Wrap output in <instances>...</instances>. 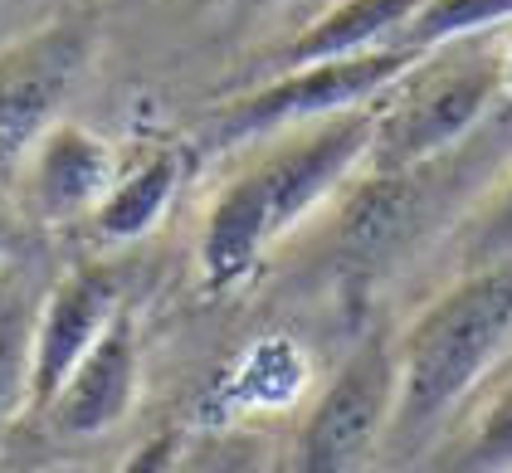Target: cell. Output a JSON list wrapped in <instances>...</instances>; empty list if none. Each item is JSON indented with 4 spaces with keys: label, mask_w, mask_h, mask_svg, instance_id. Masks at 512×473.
<instances>
[{
    "label": "cell",
    "mask_w": 512,
    "mask_h": 473,
    "mask_svg": "<svg viewBox=\"0 0 512 473\" xmlns=\"http://www.w3.org/2000/svg\"><path fill=\"white\" fill-rule=\"evenodd\" d=\"M503 259H512V176L498 186V196L488 200V210L473 225L469 239V269H488V264H503Z\"/></svg>",
    "instance_id": "7c38bea8"
},
{
    "label": "cell",
    "mask_w": 512,
    "mask_h": 473,
    "mask_svg": "<svg viewBox=\"0 0 512 473\" xmlns=\"http://www.w3.org/2000/svg\"><path fill=\"white\" fill-rule=\"evenodd\" d=\"M176 186H181V152H157V157H147L137 171L118 176L113 196L103 200V210L93 215V230L103 239H113V244L142 239L161 215H166Z\"/></svg>",
    "instance_id": "30bf717a"
},
{
    "label": "cell",
    "mask_w": 512,
    "mask_h": 473,
    "mask_svg": "<svg viewBox=\"0 0 512 473\" xmlns=\"http://www.w3.org/2000/svg\"><path fill=\"white\" fill-rule=\"evenodd\" d=\"M498 35L434 49L381 98L376 142L366 157L376 176H405L430 157H444L454 142H464L488 118V108L503 98Z\"/></svg>",
    "instance_id": "7a4b0ae2"
},
{
    "label": "cell",
    "mask_w": 512,
    "mask_h": 473,
    "mask_svg": "<svg viewBox=\"0 0 512 473\" xmlns=\"http://www.w3.org/2000/svg\"><path fill=\"white\" fill-rule=\"evenodd\" d=\"M439 473H512V381L473 415L464 439H454V449L444 454Z\"/></svg>",
    "instance_id": "8fae6325"
},
{
    "label": "cell",
    "mask_w": 512,
    "mask_h": 473,
    "mask_svg": "<svg viewBox=\"0 0 512 473\" xmlns=\"http://www.w3.org/2000/svg\"><path fill=\"white\" fill-rule=\"evenodd\" d=\"M498 44H503V93L512 98V25L498 35Z\"/></svg>",
    "instance_id": "5bb4252c"
},
{
    "label": "cell",
    "mask_w": 512,
    "mask_h": 473,
    "mask_svg": "<svg viewBox=\"0 0 512 473\" xmlns=\"http://www.w3.org/2000/svg\"><path fill=\"white\" fill-rule=\"evenodd\" d=\"M512 347V259L469 269L420 308L400 337V410L395 434L415 444L439 425Z\"/></svg>",
    "instance_id": "6da1fadb"
},
{
    "label": "cell",
    "mask_w": 512,
    "mask_h": 473,
    "mask_svg": "<svg viewBox=\"0 0 512 473\" xmlns=\"http://www.w3.org/2000/svg\"><path fill=\"white\" fill-rule=\"evenodd\" d=\"M122 317V288L108 269H74L40 308L30 352H25V386L20 410H54V400L74 381L88 352L108 337Z\"/></svg>",
    "instance_id": "5b68a950"
},
{
    "label": "cell",
    "mask_w": 512,
    "mask_h": 473,
    "mask_svg": "<svg viewBox=\"0 0 512 473\" xmlns=\"http://www.w3.org/2000/svg\"><path fill=\"white\" fill-rule=\"evenodd\" d=\"M83 54H88V35L74 20H59L35 40L5 49V103H0V157H5V166L25 161L59 127L54 113H59L69 83L79 79Z\"/></svg>",
    "instance_id": "8992f818"
},
{
    "label": "cell",
    "mask_w": 512,
    "mask_h": 473,
    "mask_svg": "<svg viewBox=\"0 0 512 473\" xmlns=\"http://www.w3.org/2000/svg\"><path fill=\"white\" fill-rule=\"evenodd\" d=\"M425 54L420 49H376L356 59H332V64H308V69H283V79L264 83L259 93L239 98L220 113V142H269L283 132L313 127L327 118H347L361 108H376L395 83L405 79Z\"/></svg>",
    "instance_id": "3957f363"
},
{
    "label": "cell",
    "mask_w": 512,
    "mask_h": 473,
    "mask_svg": "<svg viewBox=\"0 0 512 473\" xmlns=\"http://www.w3.org/2000/svg\"><path fill=\"white\" fill-rule=\"evenodd\" d=\"M176 464V434H157V439H147L118 473H171Z\"/></svg>",
    "instance_id": "4fadbf2b"
},
{
    "label": "cell",
    "mask_w": 512,
    "mask_h": 473,
    "mask_svg": "<svg viewBox=\"0 0 512 473\" xmlns=\"http://www.w3.org/2000/svg\"><path fill=\"white\" fill-rule=\"evenodd\" d=\"M395 410H400V347L386 332H376L322 386L298 430L293 473H356L381 444V434L395 430Z\"/></svg>",
    "instance_id": "277c9868"
},
{
    "label": "cell",
    "mask_w": 512,
    "mask_h": 473,
    "mask_svg": "<svg viewBox=\"0 0 512 473\" xmlns=\"http://www.w3.org/2000/svg\"><path fill=\"white\" fill-rule=\"evenodd\" d=\"M118 171H113V152L103 137L83 132V127H54L35 147V166H30V205L44 220L64 225L79 215H98L103 200L113 196Z\"/></svg>",
    "instance_id": "ba28073f"
},
{
    "label": "cell",
    "mask_w": 512,
    "mask_h": 473,
    "mask_svg": "<svg viewBox=\"0 0 512 473\" xmlns=\"http://www.w3.org/2000/svg\"><path fill=\"white\" fill-rule=\"evenodd\" d=\"M415 10L420 5H410V0H352V5H332L317 25H308L293 40L288 69H308V64H332V59H356V54L395 49V44L405 40Z\"/></svg>",
    "instance_id": "9c48e42d"
},
{
    "label": "cell",
    "mask_w": 512,
    "mask_h": 473,
    "mask_svg": "<svg viewBox=\"0 0 512 473\" xmlns=\"http://www.w3.org/2000/svg\"><path fill=\"white\" fill-rule=\"evenodd\" d=\"M132 405H137V327L122 313L108 327V337L74 371L64 395L54 400L49 420L59 434L93 439V434H108L113 425H122Z\"/></svg>",
    "instance_id": "52a82bcc"
}]
</instances>
